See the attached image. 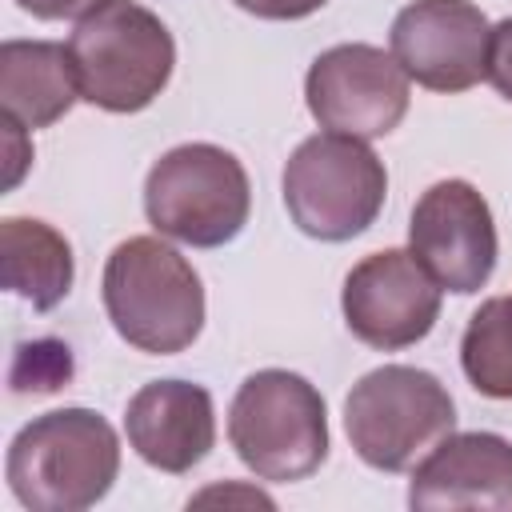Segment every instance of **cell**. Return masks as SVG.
<instances>
[{"label": "cell", "mask_w": 512, "mask_h": 512, "mask_svg": "<svg viewBox=\"0 0 512 512\" xmlns=\"http://www.w3.org/2000/svg\"><path fill=\"white\" fill-rule=\"evenodd\" d=\"M80 100L104 112L148 108L176 64L172 32L156 12L136 0H104L68 36Z\"/></svg>", "instance_id": "obj_3"}, {"label": "cell", "mask_w": 512, "mask_h": 512, "mask_svg": "<svg viewBox=\"0 0 512 512\" xmlns=\"http://www.w3.org/2000/svg\"><path fill=\"white\" fill-rule=\"evenodd\" d=\"M492 24L472 0H412L392 20V56L432 92H464L488 76Z\"/></svg>", "instance_id": "obj_11"}, {"label": "cell", "mask_w": 512, "mask_h": 512, "mask_svg": "<svg viewBox=\"0 0 512 512\" xmlns=\"http://www.w3.org/2000/svg\"><path fill=\"white\" fill-rule=\"evenodd\" d=\"M124 428L144 464L172 476L192 472L216 444L212 396L188 380H152L128 400Z\"/></svg>", "instance_id": "obj_12"}, {"label": "cell", "mask_w": 512, "mask_h": 512, "mask_svg": "<svg viewBox=\"0 0 512 512\" xmlns=\"http://www.w3.org/2000/svg\"><path fill=\"white\" fill-rule=\"evenodd\" d=\"M228 440L244 468H252L260 480H304L328 456L324 396L296 372H252L232 396Z\"/></svg>", "instance_id": "obj_4"}, {"label": "cell", "mask_w": 512, "mask_h": 512, "mask_svg": "<svg viewBox=\"0 0 512 512\" xmlns=\"http://www.w3.org/2000/svg\"><path fill=\"white\" fill-rule=\"evenodd\" d=\"M484 80H492V88L504 100H512V16H504L488 36V76Z\"/></svg>", "instance_id": "obj_17"}, {"label": "cell", "mask_w": 512, "mask_h": 512, "mask_svg": "<svg viewBox=\"0 0 512 512\" xmlns=\"http://www.w3.org/2000/svg\"><path fill=\"white\" fill-rule=\"evenodd\" d=\"M120 440L92 408H56L24 424L8 448V488L32 512H80L108 496Z\"/></svg>", "instance_id": "obj_1"}, {"label": "cell", "mask_w": 512, "mask_h": 512, "mask_svg": "<svg viewBox=\"0 0 512 512\" xmlns=\"http://www.w3.org/2000/svg\"><path fill=\"white\" fill-rule=\"evenodd\" d=\"M16 4L36 20H72V16H88L104 0H16Z\"/></svg>", "instance_id": "obj_19"}, {"label": "cell", "mask_w": 512, "mask_h": 512, "mask_svg": "<svg viewBox=\"0 0 512 512\" xmlns=\"http://www.w3.org/2000/svg\"><path fill=\"white\" fill-rule=\"evenodd\" d=\"M232 4L260 20H300V16H312L316 8H324L328 0H232Z\"/></svg>", "instance_id": "obj_18"}, {"label": "cell", "mask_w": 512, "mask_h": 512, "mask_svg": "<svg viewBox=\"0 0 512 512\" xmlns=\"http://www.w3.org/2000/svg\"><path fill=\"white\" fill-rule=\"evenodd\" d=\"M80 100L72 56L52 40H4L0 104L20 128H48Z\"/></svg>", "instance_id": "obj_14"}, {"label": "cell", "mask_w": 512, "mask_h": 512, "mask_svg": "<svg viewBox=\"0 0 512 512\" xmlns=\"http://www.w3.org/2000/svg\"><path fill=\"white\" fill-rule=\"evenodd\" d=\"M456 428L448 388L408 364H384L360 376L344 400V432L356 456L380 472H404Z\"/></svg>", "instance_id": "obj_5"}, {"label": "cell", "mask_w": 512, "mask_h": 512, "mask_svg": "<svg viewBox=\"0 0 512 512\" xmlns=\"http://www.w3.org/2000/svg\"><path fill=\"white\" fill-rule=\"evenodd\" d=\"M460 364L480 396L512 400V292L484 300L460 340Z\"/></svg>", "instance_id": "obj_16"}, {"label": "cell", "mask_w": 512, "mask_h": 512, "mask_svg": "<svg viewBox=\"0 0 512 512\" xmlns=\"http://www.w3.org/2000/svg\"><path fill=\"white\" fill-rule=\"evenodd\" d=\"M388 172L380 156L340 132L308 136L284 164V208L312 240H352L384 208Z\"/></svg>", "instance_id": "obj_6"}, {"label": "cell", "mask_w": 512, "mask_h": 512, "mask_svg": "<svg viewBox=\"0 0 512 512\" xmlns=\"http://www.w3.org/2000/svg\"><path fill=\"white\" fill-rule=\"evenodd\" d=\"M408 244L440 288L472 296L496 268L492 208L468 180H440L416 200Z\"/></svg>", "instance_id": "obj_9"}, {"label": "cell", "mask_w": 512, "mask_h": 512, "mask_svg": "<svg viewBox=\"0 0 512 512\" xmlns=\"http://www.w3.org/2000/svg\"><path fill=\"white\" fill-rule=\"evenodd\" d=\"M252 188L244 164L216 144L164 152L144 180V212L160 236L192 248H220L248 224Z\"/></svg>", "instance_id": "obj_7"}, {"label": "cell", "mask_w": 512, "mask_h": 512, "mask_svg": "<svg viewBox=\"0 0 512 512\" xmlns=\"http://www.w3.org/2000/svg\"><path fill=\"white\" fill-rule=\"evenodd\" d=\"M408 504L512 512V444L496 432H448L412 472Z\"/></svg>", "instance_id": "obj_13"}, {"label": "cell", "mask_w": 512, "mask_h": 512, "mask_svg": "<svg viewBox=\"0 0 512 512\" xmlns=\"http://www.w3.org/2000/svg\"><path fill=\"white\" fill-rule=\"evenodd\" d=\"M304 96L320 128L376 140L388 136L408 112V72L384 48L336 44L312 60Z\"/></svg>", "instance_id": "obj_8"}, {"label": "cell", "mask_w": 512, "mask_h": 512, "mask_svg": "<svg viewBox=\"0 0 512 512\" xmlns=\"http://www.w3.org/2000/svg\"><path fill=\"white\" fill-rule=\"evenodd\" d=\"M104 312L120 340L140 352H184L204 328V288L196 268L156 236H132L104 264Z\"/></svg>", "instance_id": "obj_2"}, {"label": "cell", "mask_w": 512, "mask_h": 512, "mask_svg": "<svg viewBox=\"0 0 512 512\" xmlns=\"http://www.w3.org/2000/svg\"><path fill=\"white\" fill-rule=\"evenodd\" d=\"M340 308L356 340L380 352H396L432 332L440 316V284L412 252L384 248L348 272Z\"/></svg>", "instance_id": "obj_10"}, {"label": "cell", "mask_w": 512, "mask_h": 512, "mask_svg": "<svg viewBox=\"0 0 512 512\" xmlns=\"http://www.w3.org/2000/svg\"><path fill=\"white\" fill-rule=\"evenodd\" d=\"M0 272L8 292L24 296L36 312H48L72 288V248L52 224L8 216L0 224Z\"/></svg>", "instance_id": "obj_15"}]
</instances>
